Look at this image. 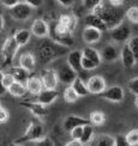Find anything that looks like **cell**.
Instances as JSON below:
<instances>
[{"label": "cell", "mask_w": 138, "mask_h": 146, "mask_svg": "<svg viewBox=\"0 0 138 146\" xmlns=\"http://www.w3.org/2000/svg\"><path fill=\"white\" fill-rule=\"evenodd\" d=\"M93 13L97 15L102 21L106 23L108 29H114L120 25L124 18V11H121L117 6L111 5L108 1H101L93 10Z\"/></svg>", "instance_id": "1"}, {"label": "cell", "mask_w": 138, "mask_h": 146, "mask_svg": "<svg viewBox=\"0 0 138 146\" xmlns=\"http://www.w3.org/2000/svg\"><path fill=\"white\" fill-rule=\"evenodd\" d=\"M37 55L42 62H49L65 53L61 44L52 41H45L37 47Z\"/></svg>", "instance_id": "2"}, {"label": "cell", "mask_w": 138, "mask_h": 146, "mask_svg": "<svg viewBox=\"0 0 138 146\" xmlns=\"http://www.w3.org/2000/svg\"><path fill=\"white\" fill-rule=\"evenodd\" d=\"M42 138H45L43 135V127L39 122L37 120H31L27 132L22 135V138L17 139L16 144H23V143H28V141H39Z\"/></svg>", "instance_id": "3"}, {"label": "cell", "mask_w": 138, "mask_h": 146, "mask_svg": "<svg viewBox=\"0 0 138 146\" xmlns=\"http://www.w3.org/2000/svg\"><path fill=\"white\" fill-rule=\"evenodd\" d=\"M51 36H52L53 42H55L58 44H61L65 47L73 44V36H72V33L67 28L61 25L59 22L55 23V25H54L52 33H51Z\"/></svg>", "instance_id": "4"}, {"label": "cell", "mask_w": 138, "mask_h": 146, "mask_svg": "<svg viewBox=\"0 0 138 146\" xmlns=\"http://www.w3.org/2000/svg\"><path fill=\"white\" fill-rule=\"evenodd\" d=\"M18 48H19V44L17 43L15 37H10L5 41L3 49H1V56L5 61V66H7L12 62V60H13Z\"/></svg>", "instance_id": "5"}, {"label": "cell", "mask_w": 138, "mask_h": 146, "mask_svg": "<svg viewBox=\"0 0 138 146\" xmlns=\"http://www.w3.org/2000/svg\"><path fill=\"white\" fill-rule=\"evenodd\" d=\"M109 35L113 41L119 42V43H125V42L131 40V28L126 23H121L117 28L112 29L109 31Z\"/></svg>", "instance_id": "6"}, {"label": "cell", "mask_w": 138, "mask_h": 146, "mask_svg": "<svg viewBox=\"0 0 138 146\" xmlns=\"http://www.w3.org/2000/svg\"><path fill=\"white\" fill-rule=\"evenodd\" d=\"M31 12H33L31 6L27 4L25 1H21L16 7H13L10 11V15L15 21L22 22V21H27L31 16Z\"/></svg>", "instance_id": "7"}, {"label": "cell", "mask_w": 138, "mask_h": 146, "mask_svg": "<svg viewBox=\"0 0 138 146\" xmlns=\"http://www.w3.org/2000/svg\"><path fill=\"white\" fill-rule=\"evenodd\" d=\"M87 86L90 94H95V95H101L106 91V82L105 79L101 76H93L88 79L87 82Z\"/></svg>", "instance_id": "8"}, {"label": "cell", "mask_w": 138, "mask_h": 146, "mask_svg": "<svg viewBox=\"0 0 138 146\" xmlns=\"http://www.w3.org/2000/svg\"><path fill=\"white\" fill-rule=\"evenodd\" d=\"M57 73H58V78H59L60 82L64 83V84L71 85V86H72V84L76 82V79L78 78L77 77V72L72 70L67 64L60 66Z\"/></svg>", "instance_id": "9"}, {"label": "cell", "mask_w": 138, "mask_h": 146, "mask_svg": "<svg viewBox=\"0 0 138 146\" xmlns=\"http://www.w3.org/2000/svg\"><path fill=\"white\" fill-rule=\"evenodd\" d=\"M41 80L43 83V86L46 90H55L59 78H58V73L54 70H43L41 72Z\"/></svg>", "instance_id": "10"}, {"label": "cell", "mask_w": 138, "mask_h": 146, "mask_svg": "<svg viewBox=\"0 0 138 146\" xmlns=\"http://www.w3.org/2000/svg\"><path fill=\"white\" fill-rule=\"evenodd\" d=\"M87 125H91L89 119H84L81 116H77V115H70L64 121V129L71 133L77 127H84Z\"/></svg>", "instance_id": "11"}, {"label": "cell", "mask_w": 138, "mask_h": 146, "mask_svg": "<svg viewBox=\"0 0 138 146\" xmlns=\"http://www.w3.org/2000/svg\"><path fill=\"white\" fill-rule=\"evenodd\" d=\"M102 98H105L107 101H111V102H121L124 100V89L121 86H112V88H108L106 89V91L103 94H101Z\"/></svg>", "instance_id": "12"}, {"label": "cell", "mask_w": 138, "mask_h": 146, "mask_svg": "<svg viewBox=\"0 0 138 146\" xmlns=\"http://www.w3.org/2000/svg\"><path fill=\"white\" fill-rule=\"evenodd\" d=\"M84 22H85V25L89 27V28H94V29H97L99 31L103 33L106 31V30L108 29L106 23L101 19V18L95 15V13H89L85 16V18H84Z\"/></svg>", "instance_id": "13"}, {"label": "cell", "mask_w": 138, "mask_h": 146, "mask_svg": "<svg viewBox=\"0 0 138 146\" xmlns=\"http://www.w3.org/2000/svg\"><path fill=\"white\" fill-rule=\"evenodd\" d=\"M82 59H83V53L79 50H72L67 55V65L76 71L77 73L83 70L82 67Z\"/></svg>", "instance_id": "14"}, {"label": "cell", "mask_w": 138, "mask_h": 146, "mask_svg": "<svg viewBox=\"0 0 138 146\" xmlns=\"http://www.w3.org/2000/svg\"><path fill=\"white\" fill-rule=\"evenodd\" d=\"M49 31H51L49 27H48L46 21L41 19V18L34 21L33 25H31V33L36 37H46V36H48V34H49Z\"/></svg>", "instance_id": "15"}, {"label": "cell", "mask_w": 138, "mask_h": 146, "mask_svg": "<svg viewBox=\"0 0 138 146\" xmlns=\"http://www.w3.org/2000/svg\"><path fill=\"white\" fill-rule=\"evenodd\" d=\"M21 106H23L24 108H28L29 110L34 115H36L37 117H43L48 113L46 106L41 104L40 102H22Z\"/></svg>", "instance_id": "16"}, {"label": "cell", "mask_w": 138, "mask_h": 146, "mask_svg": "<svg viewBox=\"0 0 138 146\" xmlns=\"http://www.w3.org/2000/svg\"><path fill=\"white\" fill-rule=\"evenodd\" d=\"M121 62L124 65V67H126V68H131L132 66H135V64L137 62L133 53L131 52L127 43H126L121 49Z\"/></svg>", "instance_id": "17"}, {"label": "cell", "mask_w": 138, "mask_h": 146, "mask_svg": "<svg viewBox=\"0 0 138 146\" xmlns=\"http://www.w3.org/2000/svg\"><path fill=\"white\" fill-rule=\"evenodd\" d=\"M121 54L119 53L118 48L113 44H107L103 47V49H102V53H101V56H102V60H105V61H114V60H117Z\"/></svg>", "instance_id": "18"}, {"label": "cell", "mask_w": 138, "mask_h": 146, "mask_svg": "<svg viewBox=\"0 0 138 146\" xmlns=\"http://www.w3.org/2000/svg\"><path fill=\"white\" fill-rule=\"evenodd\" d=\"M43 83H42L41 78L39 77H30V79L27 83V89L30 94L33 95H40L43 91Z\"/></svg>", "instance_id": "19"}, {"label": "cell", "mask_w": 138, "mask_h": 146, "mask_svg": "<svg viewBox=\"0 0 138 146\" xmlns=\"http://www.w3.org/2000/svg\"><path fill=\"white\" fill-rule=\"evenodd\" d=\"M58 96H59V92L57 90H43L37 96V100H39V102L41 103V104L48 106V104H51V103H53L54 101H55L58 98Z\"/></svg>", "instance_id": "20"}, {"label": "cell", "mask_w": 138, "mask_h": 146, "mask_svg": "<svg viewBox=\"0 0 138 146\" xmlns=\"http://www.w3.org/2000/svg\"><path fill=\"white\" fill-rule=\"evenodd\" d=\"M101 31H99L97 29H94V28H89L87 27L84 29L83 31V40L84 42H87V43H96V42H99L100 38H101Z\"/></svg>", "instance_id": "21"}, {"label": "cell", "mask_w": 138, "mask_h": 146, "mask_svg": "<svg viewBox=\"0 0 138 146\" xmlns=\"http://www.w3.org/2000/svg\"><path fill=\"white\" fill-rule=\"evenodd\" d=\"M90 146H115V138L108 134H99L91 140Z\"/></svg>", "instance_id": "22"}, {"label": "cell", "mask_w": 138, "mask_h": 146, "mask_svg": "<svg viewBox=\"0 0 138 146\" xmlns=\"http://www.w3.org/2000/svg\"><path fill=\"white\" fill-rule=\"evenodd\" d=\"M10 73L12 76H13V78H15V80L17 82V83H22V84H24V85H27V83H28V80L30 79V77H29V72L27 71V70H24L23 67H12L11 70H10Z\"/></svg>", "instance_id": "23"}, {"label": "cell", "mask_w": 138, "mask_h": 146, "mask_svg": "<svg viewBox=\"0 0 138 146\" xmlns=\"http://www.w3.org/2000/svg\"><path fill=\"white\" fill-rule=\"evenodd\" d=\"M19 65L28 72H31L35 67V56L31 53H23L19 58Z\"/></svg>", "instance_id": "24"}, {"label": "cell", "mask_w": 138, "mask_h": 146, "mask_svg": "<svg viewBox=\"0 0 138 146\" xmlns=\"http://www.w3.org/2000/svg\"><path fill=\"white\" fill-rule=\"evenodd\" d=\"M61 25H64L65 28H67L72 33L77 27V19L73 15H61L59 17V21H58Z\"/></svg>", "instance_id": "25"}, {"label": "cell", "mask_w": 138, "mask_h": 146, "mask_svg": "<svg viewBox=\"0 0 138 146\" xmlns=\"http://www.w3.org/2000/svg\"><path fill=\"white\" fill-rule=\"evenodd\" d=\"M82 53H83V56L84 58H87L88 60H90V61L95 62L97 66L101 65V58L102 56L100 55L99 52L96 50V49H94V48H91V47H85L82 50Z\"/></svg>", "instance_id": "26"}, {"label": "cell", "mask_w": 138, "mask_h": 146, "mask_svg": "<svg viewBox=\"0 0 138 146\" xmlns=\"http://www.w3.org/2000/svg\"><path fill=\"white\" fill-rule=\"evenodd\" d=\"M31 30H28V29H22L19 30V31H17L16 35L13 36V37L16 38L17 41V43L21 46H24V44H27L28 42L30 41V37H31Z\"/></svg>", "instance_id": "27"}, {"label": "cell", "mask_w": 138, "mask_h": 146, "mask_svg": "<svg viewBox=\"0 0 138 146\" xmlns=\"http://www.w3.org/2000/svg\"><path fill=\"white\" fill-rule=\"evenodd\" d=\"M7 91H9V92H10L12 96H15V97H22V96L25 95V92L28 91V89H27V85H24V84H22V83L15 82L13 85H12V86H11Z\"/></svg>", "instance_id": "28"}, {"label": "cell", "mask_w": 138, "mask_h": 146, "mask_svg": "<svg viewBox=\"0 0 138 146\" xmlns=\"http://www.w3.org/2000/svg\"><path fill=\"white\" fill-rule=\"evenodd\" d=\"M72 88L75 89V91L78 94V96H87L89 95V90H88V86H87V84L84 83L81 78H77L76 79V82L72 84Z\"/></svg>", "instance_id": "29"}, {"label": "cell", "mask_w": 138, "mask_h": 146, "mask_svg": "<svg viewBox=\"0 0 138 146\" xmlns=\"http://www.w3.org/2000/svg\"><path fill=\"white\" fill-rule=\"evenodd\" d=\"M94 139V128L93 125H87L83 127V135L81 139V143L83 145H88L89 143H91Z\"/></svg>", "instance_id": "30"}, {"label": "cell", "mask_w": 138, "mask_h": 146, "mask_svg": "<svg viewBox=\"0 0 138 146\" xmlns=\"http://www.w3.org/2000/svg\"><path fill=\"white\" fill-rule=\"evenodd\" d=\"M15 82H16L15 78H13V76H12L10 72L9 73H4L3 71L0 72V83H1V86L4 89L9 90L12 85H13Z\"/></svg>", "instance_id": "31"}, {"label": "cell", "mask_w": 138, "mask_h": 146, "mask_svg": "<svg viewBox=\"0 0 138 146\" xmlns=\"http://www.w3.org/2000/svg\"><path fill=\"white\" fill-rule=\"evenodd\" d=\"M89 120H90V122H91V125L101 126L106 122V116H105V114L101 111H93L89 115Z\"/></svg>", "instance_id": "32"}, {"label": "cell", "mask_w": 138, "mask_h": 146, "mask_svg": "<svg viewBox=\"0 0 138 146\" xmlns=\"http://www.w3.org/2000/svg\"><path fill=\"white\" fill-rule=\"evenodd\" d=\"M125 16L130 22L138 24V7L137 6H131V7H129L125 12Z\"/></svg>", "instance_id": "33"}, {"label": "cell", "mask_w": 138, "mask_h": 146, "mask_svg": "<svg viewBox=\"0 0 138 146\" xmlns=\"http://www.w3.org/2000/svg\"><path fill=\"white\" fill-rule=\"evenodd\" d=\"M78 94L75 91V89L72 88V86H69L67 89H65L64 91V98L66 102H69V103H72V102H76L78 100Z\"/></svg>", "instance_id": "34"}, {"label": "cell", "mask_w": 138, "mask_h": 146, "mask_svg": "<svg viewBox=\"0 0 138 146\" xmlns=\"http://www.w3.org/2000/svg\"><path fill=\"white\" fill-rule=\"evenodd\" d=\"M127 141L131 146H137L138 145V129H132L127 132V134L125 135Z\"/></svg>", "instance_id": "35"}, {"label": "cell", "mask_w": 138, "mask_h": 146, "mask_svg": "<svg viewBox=\"0 0 138 146\" xmlns=\"http://www.w3.org/2000/svg\"><path fill=\"white\" fill-rule=\"evenodd\" d=\"M127 44H129V47H130L131 52L133 53L136 60L138 61V36H135V37H132V38L127 42Z\"/></svg>", "instance_id": "36"}, {"label": "cell", "mask_w": 138, "mask_h": 146, "mask_svg": "<svg viewBox=\"0 0 138 146\" xmlns=\"http://www.w3.org/2000/svg\"><path fill=\"white\" fill-rule=\"evenodd\" d=\"M82 67H83L84 71H90V70H94L96 67H99V66L96 65L95 62L90 61V60H88L87 58L83 56V59H82Z\"/></svg>", "instance_id": "37"}, {"label": "cell", "mask_w": 138, "mask_h": 146, "mask_svg": "<svg viewBox=\"0 0 138 146\" xmlns=\"http://www.w3.org/2000/svg\"><path fill=\"white\" fill-rule=\"evenodd\" d=\"M127 86H129L131 92L138 97V77L131 79V80L129 82V84H127Z\"/></svg>", "instance_id": "38"}, {"label": "cell", "mask_w": 138, "mask_h": 146, "mask_svg": "<svg viewBox=\"0 0 138 146\" xmlns=\"http://www.w3.org/2000/svg\"><path fill=\"white\" fill-rule=\"evenodd\" d=\"M82 135H83V127H77V128H75L71 132L72 140H79L81 141Z\"/></svg>", "instance_id": "39"}, {"label": "cell", "mask_w": 138, "mask_h": 146, "mask_svg": "<svg viewBox=\"0 0 138 146\" xmlns=\"http://www.w3.org/2000/svg\"><path fill=\"white\" fill-rule=\"evenodd\" d=\"M35 146H54V143H53V140H52L51 138L45 137V138H42L41 140L36 141L35 143Z\"/></svg>", "instance_id": "40"}, {"label": "cell", "mask_w": 138, "mask_h": 146, "mask_svg": "<svg viewBox=\"0 0 138 146\" xmlns=\"http://www.w3.org/2000/svg\"><path fill=\"white\" fill-rule=\"evenodd\" d=\"M115 146H131L125 135H117L115 137Z\"/></svg>", "instance_id": "41"}, {"label": "cell", "mask_w": 138, "mask_h": 146, "mask_svg": "<svg viewBox=\"0 0 138 146\" xmlns=\"http://www.w3.org/2000/svg\"><path fill=\"white\" fill-rule=\"evenodd\" d=\"M9 117H10L9 111L1 106V107H0V122H1V123L6 122V121L9 120Z\"/></svg>", "instance_id": "42"}, {"label": "cell", "mask_w": 138, "mask_h": 146, "mask_svg": "<svg viewBox=\"0 0 138 146\" xmlns=\"http://www.w3.org/2000/svg\"><path fill=\"white\" fill-rule=\"evenodd\" d=\"M21 1H18V0H1V4L5 6V7H9V9H13L16 6L19 4Z\"/></svg>", "instance_id": "43"}, {"label": "cell", "mask_w": 138, "mask_h": 146, "mask_svg": "<svg viewBox=\"0 0 138 146\" xmlns=\"http://www.w3.org/2000/svg\"><path fill=\"white\" fill-rule=\"evenodd\" d=\"M83 3H84V5H85L89 10H94L101 1H100V0H85V1H83Z\"/></svg>", "instance_id": "44"}, {"label": "cell", "mask_w": 138, "mask_h": 146, "mask_svg": "<svg viewBox=\"0 0 138 146\" xmlns=\"http://www.w3.org/2000/svg\"><path fill=\"white\" fill-rule=\"evenodd\" d=\"M27 4H29L31 7H39V6H41L42 5V0H27L25 1Z\"/></svg>", "instance_id": "45"}, {"label": "cell", "mask_w": 138, "mask_h": 146, "mask_svg": "<svg viewBox=\"0 0 138 146\" xmlns=\"http://www.w3.org/2000/svg\"><path fill=\"white\" fill-rule=\"evenodd\" d=\"M58 3L60 5H63V6H66V7H69V6H71L72 4H73L72 0H58Z\"/></svg>", "instance_id": "46"}, {"label": "cell", "mask_w": 138, "mask_h": 146, "mask_svg": "<svg viewBox=\"0 0 138 146\" xmlns=\"http://www.w3.org/2000/svg\"><path fill=\"white\" fill-rule=\"evenodd\" d=\"M65 146H83V144L79 141V140H71L66 144Z\"/></svg>", "instance_id": "47"}, {"label": "cell", "mask_w": 138, "mask_h": 146, "mask_svg": "<svg viewBox=\"0 0 138 146\" xmlns=\"http://www.w3.org/2000/svg\"><path fill=\"white\" fill-rule=\"evenodd\" d=\"M108 3H109L111 5H113V6H117V7L124 4V1H121V0H120V1H119V0H112V1H108Z\"/></svg>", "instance_id": "48"}, {"label": "cell", "mask_w": 138, "mask_h": 146, "mask_svg": "<svg viewBox=\"0 0 138 146\" xmlns=\"http://www.w3.org/2000/svg\"><path fill=\"white\" fill-rule=\"evenodd\" d=\"M0 29H4V16L0 15Z\"/></svg>", "instance_id": "49"}, {"label": "cell", "mask_w": 138, "mask_h": 146, "mask_svg": "<svg viewBox=\"0 0 138 146\" xmlns=\"http://www.w3.org/2000/svg\"><path fill=\"white\" fill-rule=\"evenodd\" d=\"M9 146H24V145H21V144H16V143H15V144H10Z\"/></svg>", "instance_id": "50"}, {"label": "cell", "mask_w": 138, "mask_h": 146, "mask_svg": "<svg viewBox=\"0 0 138 146\" xmlns=\"http://www.w3.org/2000/svg\"><path fill=\"white\" fill-rule=\"evenodd\" d=\"M135 104H136V107L138 108V97H136V100H135Z\"/></svg>", "instance_id": "51"}, {"label": "cell", "mask_w": 138, "mask_h": 146, "mask_svg": "<svg viewBox=\"0 0 138 146\" xmlns=\"http://www.w3.org/2000/svg\"><path fill=\"white\" fill-rule=\"evenodd\" d=\"M83 146H90V145H83Z\"/></svg>", "instance_id": "52"}]
</instances>
